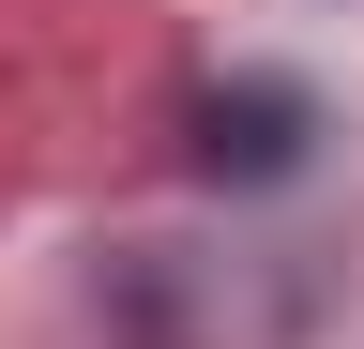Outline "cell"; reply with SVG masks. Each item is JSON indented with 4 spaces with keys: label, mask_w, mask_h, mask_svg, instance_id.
<instances>
[{
    "label": "cell",
    "mask_w": 364,
    "mask_h": 349,
    "mask_svg": "<svg viewBox=\"0 0 364 349\" xmlns=\"http://www.w3.org/2000/svg\"><path fill=\"white\" fill-rule=\"evenodd\" d=\"M91 304H107V334H122V349H182V274H167L152 243H136V258H122Z\"/></svg>",
    "instance_id": "cell-2"
},
{
    "label": "cell",
    "mask_w": 364,
    "mask_h": 349,
    "mask_svg": "<svg viewBox=\"0 0 364 349\" xmlns=\"http://www.w3.org/2000/svg\"><path fill=\"white\" fill-rule=\"evenodd\" d=\"M318 137H334V107L304 92V76H273V61H243V76H213L198 92V183H304L318 167Z\"/></svg>",
    "instance_id": "cell-1"
}]
</instances>
